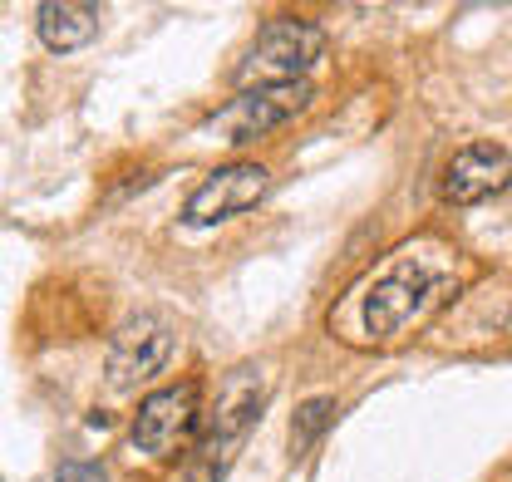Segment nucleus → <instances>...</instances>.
<instances>
[{
  "label": "nucleus",
  "instance_id": "obj_6",
  "mask_svg": "<svg viewBox=\"0 0 512 482\" xmlns=\"http://www.w3.org/2000/svg\"><path fill=\"white\" fill-rule=\"evenodd\" d=\"M173 350H178V335H173V325H168L163 315H133V320H124V325L114 330L109 360H104L109 389L133 394V389L153 384V379L173 364Z\"/></svg>",
  "mask_w": 512,
  "mask_h": 482
},
{
  "label": "nucleus",
  "instance_id": "obj_9",
  "mask_svg": "<svg viewBox=\"0 0 512 482\" xmlns=\"http://www.w3.org/2000/svg\"><path fill=\"white\" fill-rule=\"evenodd\" d=\"M35 35L55 55L84 50L99 35V5H89V0H45L35 10Z\"/></svg>",
  "mask_w": 512,
  "mask_h": 482
},
{
  "label": "nucleus",
  "instance_id": "obj_2",
  "mask_svg": "<svg viewBox=\"0 0 512 482\" xmlns=\"http://www.w3.org/2000/svg\"><path fill=\"white\" fill-rule=\"evenodd\" d=\"M271 394V374L261 364H242L222 379L212 409H202V428L192 438L188 482H222L237 463V448L247 443L252 423L261 419V404Z\"/></svg>",
  "mask_w": 512,
  "mask_h": 482
},
{
  "label": "nucleus",
  "instance_id": "obj_4",
  "mask_svg": "<svg viewBox=\"0 0 512 482\" xmlns=\"http://www.w3.org/2000/svg\"><path fill=\"white\" fill-rule=\"evenodd\" d=\"M311 79H291V84H261V89H242L232 104H222L212 119H202L197 133L227 143V148H242L252 138L276 133L281 123H291L306 104H311Z\"/></svg>",
  "mask_w": 512,
  "mask_h": 482
},
{
  "label": "nucleus",
  "instance_id": "obj_1",
  "mask_svg": "<svg viewBox=\"0 0 512 482\" xmlns=\"http://www.w3.org/2000/svg\"><path fill=\"white\" fill-rule=\"evenodd\" d=\"M448 286H453V266L439 246H404L330 310V335L360 350L389 345L444 301Z\"/></svg>",
  "mask_w": 512,
  "mask_h": 482
},
{
  "label": "nucleus",
  "instance_id": "obj_5",
  "mask_svg": "<svg viewBox=\"0 0 512 482\" xmlns=\"http://www.w3.org/2000/svg\"><path fill=\"white\" fill-rule=\"evenodd\" d=\"M197 428H202V389H197V379H178V384L143 394V404L133 414V448L143 458L163 463L197 438Z\"/></svg>",
  "mask_w": 512,
  "mask_h": 482
},
{
  "label": "nucleus",
  "instance_id": "obj_11",
  "mask_svg": "<svg viewBox=\"0 0 512 482\" xmlns=\"http://www.w3.org/2000/svg\"><path fill=\"white\" fill-rule=\"evenodd\" d=\"M55 482H109V478H104L99 463H60Z\"/></svg>",
  "mask_w": 512,
  "mask_h": 482
},
{
  "label": "nucleus",
  "instance_id": "obj_8",
  "mask_svg": "<svg viewBox=\"0 0 512 482\" xmlns=\"http://www.w3.org/2000/svg\"><path fill=\"white\" fill-rule=\"evenodd\" d=\"M508 187H512L508 148H498V143H468V148H458L448 158L439 192H444V202H453V207H473V202H488V197H498Z\"/></svg>",
  "mask_w": 512,
  "mask_h": 482
},
{
  "label": "nucleus",
  "instance_id": "obj_10",
  "mask_svg": "<svg viewBox=\"0 0 512 482\" xmlns=\"http://www.w3.org/2000/svg\"><path fill=\"white\" fill-rule=\"evenodd\" d=\"M330 419H335V399H325V394L306 399V404L296 409V419H291V448H296V453H306L320 433H325V423Z\"/></svg>",
  "mask_w": 512,
  "mask_h": 482
},
{
  "label": "nucleus",
  "instance_id": "obj_7",
  "mask_svg": "<svg viewBox=\"0 0 512 482\" xmlns=\"http://www.w3.org/2000/svg\"><path fill=\"white\" fill-rule=\"evenodd\" d=\"M266 187H271V168H261V163H227V168L207 173L202 187L183 202V227L202 232V227L232 222V217L252 212L256 202L266 197Z\"/></svg>",
  "mask_w": 512,
  "mask_h": 482
},
{
  "label": "nucleus",
  "instance_id": "obj_3",
  "mask_svg": "<svg viewBox=\"0 0 512 482\" xmlns=\"http://www.w3.org/2000/svg\"><path fill=\"white\" fill-rule=\"evenodd\" d=\"M325 55V30L316 20H266L256 30L247 60L237 64V84L261 89V84H291V79H306V69Z\"/></svg>",
  "mask_w": 512,
  "mask_h": 482
}]
</instances>
